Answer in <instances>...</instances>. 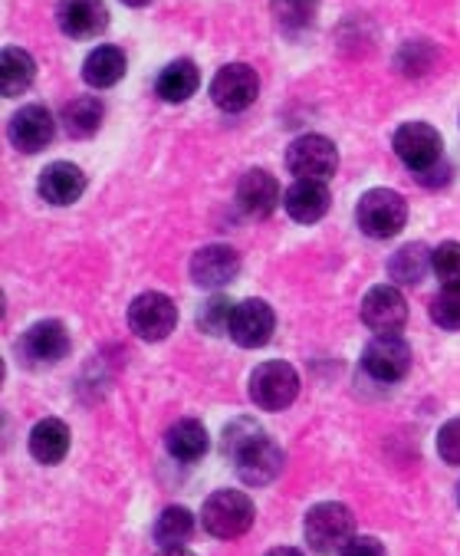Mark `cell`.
I'll use <instances>...</instances> for the list:
<instances>
[{
    "label": "cell",
    "mask_w": 460,
    "mask_h": 556,
    "mask_svg": "<svg viewBox=\"0 0 460 556\" xmlns=\"http://www.w3.org/2000/svg\"><path fill=\"white\" fill-rule=\"evenodd\" d=\"M8 132H11L14 149H21V152L34 155V152H40V149H47V146L53 142V136H56V123H53V113H50L47 105L30 102V105H24V109H21V113H14V119H11Z\"/></svg>",
    "instance_id": "obj_14"
},
{
    "label": "cell",
    "mask_w": 460,
    "mask_h": 556,
    "mask_svg": "<svg viewBox=\"0 0 460 556\" xmlns=\"http://www.w3.org/2000/svg\"><path fill=\"white\" fill-rule=\"evenodd\" d=\"M126 53L119 47H95L82 63V79L92 89H108L126 76Z\"/></svg>",
    "instance_id": "obj_22"
},
{
    "label": "cell",
    "mask_w": 460,
    "mask_h": 556,
    "mask_svg": "<svg viewBox=\"0 0 460 556\" xmlns=\"http://www.w3.org/2000/svg\"><path fill=\"white\" fill-rule=\"evenodd\" d=\"M299 395V372L290 363H264L251 376V402L264 412H283Z\"/></svg>",
    "instance_id": "obj_6"
},
{
    "label": "cell",
    "mask_w": 460,
    "mask_h": 556,
    "mask_svg": "<svg viewBox=\"0 0 460 556\" xmlns=\"http://www.w3.org/2000/svg\"><path fill=\"white\" fill-rule=\"evenodd\" d=\"M69 452V428L60 418H43L30 431V455L40 465H60Z\"/></svg>",
    "instance_id": "obj_21"
},
{
    "label": "cell",
    "mask_w": 460,
    "mask_h": 556,
    "mask_svg": "<svg viewBox=\"0 0 460 556\" xmlns=\"http://www.w3.org/2000/svg\"><path fill=\"white\" fill-rule=\"evenodd\" d=\"M431 254H434V251H427L421 241L405 244L401 251L392 254V261H388V277H392L395 283H401V287H418V283L427 277V270H431Z\"/></svg>",
    "instance_id": "obj_26"
},
{
    "label": "cell",
    "mask_w": 460,
    "mask_h": 556,
    "mask_svg": "<svg viewBox=\"0 0 460 556\" xmlns=\"http://www.w3.org/2000/svg\"><path fill=\"white\" fill-rule=\"evenodd\" d=\"M34 79H37L34 56L21 47H4V53H0V92L8 99H17L34 86Z\"/></svg>",
    "instance_id": "obj_20"
},
{
    "label": "cell",
    "mask_w": 460,
    "mask_h": 556,
    "mask_svg": "<svg viewBox=\"0 0 460 556\" xmlns=\"http://www.w3.org/2000/svg\"><path fill=\"white\" fill-rule=\"evenodd\" d=\"M437 455H440V462L460 468V418H450V421L440 425V431H437Z\"/></svg>",
    "instance_id": "obj_33"
},
{
    "label": "cell",
    "mask_w": 460,
    "mask_h": 556,
    "mask_svg": "<svg viewBox=\"0 0 460 556\" xmlns=\"http://www.w3.org/2000/svg\"><path fill=\"white\" fill-rule=\"evenodd\" d=\"M201 86V73L191 60H175L168 63L162 73H158V83H155V92L165 99V102H188Z\"/></svg>",
    "instance_id": "obj_24"
},
{
    "label": "cell",
    "mask_w": 460,
    "mask_h": 556,
    "mask_svg": "<svg viewBox=\"0 0 460 556\" xmlns=\"http://www.w3.org/2000/svg\"><path fill=\"white\" fill-rule=\"evenodd\" d=\"M129 326L139 340L145 343H162L168 340L175 326H178V306L168 293H158V290H149V293H139L129 306Z\"/></svg>",
    "instance_id": "obj_4"
},
{
    "label": "cell",
    "mask_w": 460,
    "mask_h": 556,
    "mask_svg": "<svg viewBox=\"0 0 460 556\" xmlns=\"http://www.w3.org/2000/svg\"><path fill=\"white\" fill-rule=\"evenodd\" d=\"M165 448H168V455L175 462H188L191 465V462L204 458V452H207V428L201 421H194V418H181V421H175L168 428Z\"/></svg>",
    "instance_id": "obj_23"
},
{
    "label": "cell",
    "mask_w": 460,
    "mask_h": 556,
    "mask_svg": "<svg viewBox=\"0 0 460 556\" xmlns=\"http://www.w3.org/2000/svg\"><path fill=\"white\" fill-rule=\"evenodd\" d=\"M37 191L47 204H56V207H66L73 201L82 198L86 191V175L79 165L73 162H53L40 172V181H37Z\"/></svg>",
    "instance_id": "obj_18"
},
{
    "label": "cell",
    "mask_w": 460,
    "mask_h": 556,
    "mask_svg": "<svg viewBox=\"0 0 460 556\" xmlns=\"http://www.w3.org/2000/svg\"><path fill=\"white\" fill-rule=\"evenodd\" d=\"M431 319L440 329H460V287H444L431 300Z\"/></svg>",
    "instance_id": "obj_32"
},
{
    "label": "cell",
    "mask_w": 460,
    "mask_h": 556,
    "mask_svg": "<svg viewBox=\"0 0 460 556\" xmlns=\"http://www.w3.org/2000/svg\"><path fill=\"white\" fill-rule=\"evenodd\" d=\"M277 329V316L270 309V303L264 300H244L234 306V316H230V340H234L241 350H260L273 340Z\"/></svg>",
    "instance_id": "obj_11"
},
{
    "label": "cell",
    "mask_w": 460,
    "mask_h": 556,
    "mask_svg": "<svg viewBox=\"0 0 460 556\" xmlns=\"http://www.w3.org/2000/svg\"><path fill=\"white\" fill-rule=\"evenodd\" d=\"M392 146H395V155L401 159V165L411 168L414 175H424L440 165L444 142H440V132L427 123H405L395 132Z\"/></svg>",
    "instance_id": "obj_9"
},
{
    "label": "cell",
    "mask_w": 460,
    "mask_h": 556,
    "mask_svg": "<svg viewBox=\"0 0 460 556\" xmlns=\"http://www.w3.org/2000/svg\"><path fill=\"white\" fill-rule=\"evenodd\" d=\"M152 536H155V543L162 549L184 546L194 536V517H191V510L188 507H168V510H162V517L155 520Z\"/></svg>",
    "instance_id": "obj_28"
},
{
    "label": "cell",
    "mask_w": 460,
    "mask_h": 556,
    "mask_svg": "<svg viewBox=\"0 0 460 556\" xmlns=\"http://www.w3.org/2000/svg\"><path fill=\"white\" fill-rule=\"evenodd\" d=\"M188 274H191V280L197 287L220 290L230 280H238V274H241V254L234 248H227V244H207V248H201L191 257Z\"/></svg>",
    "instance_id": "obj_13"
},
{
    "label": "cell",
    "mask_w": 460,
    "mask_h": 556,
    "mask_svg": "<svg viewBox=\"0 0 460 556\" xmlns=\"http://www.w3.org/2000/svg\"><path fill=\"white\" fill-rule=\"evenodd\" d=\"M267 556H303L296 546H277V549H270Z\"/></svg>",
    "instance_id": "obj_35"
},
{
    "label": "cell",
    "mask_w": 460,
    "mask_h": 556,
    "mask_svg": "<svg viewBox=\"0 0 460 556\" xmlns=\"http://www.w3.org/2000/svg\"><path fill=\"white\" fill-rule=\"evenodd\" d=\"M234 306L238 303H230L227 296H210L204 306H201V313H197V326L204 329V332H210V337H220V332H227L230 329V316H234Z\"/></svg>",
    "instance_id": "obj_30"
},
{
    "label": "cell",
    "mask_w": 460,
    "mask_h": 556,
    "mask_svg": "<svg viewBox=\"0 0 460 556\" xmlns=\"http://www.w3.org/2000/svg\"><path fill=\"white\" fill-rule=\"evenodd\" d=\"M431 270L437 274V280L444 287H460V244L457 241H444L440 248H434Z\"/></svg>",
    "instance_id": "obj_31"
},
{
    "label": "cell",
    "mask_w": 460,
    "mask_h": 556,
    "mask_svg": "<svg viewBox=\"0 0 460 556\" xmlns=\"http://www.w3.org/2000/svg\"><path fill=\"white\" fill-rule=\"evenodd\" d=\"M338 556H388V553L375 536H353Z\"/></svg>",
    "instance_id": "obj_34"
},
{
    "label": "cell",
    "mask_w": 460,
    "mask_h": 556,
    "mask_svg": "<svg viewBox=\"0 0 460 556\" xmlns=\"http://www.w3.org/2000/svg\"><path fill=\"white\" fill-rule=\"evenodd\" d=\"M260 79L247 63H227L210 79V99L223 113H244L257 102Z\"/></svg>",
    "instance_id": "obj_7"
},
{
    "label": "cell",
    "mask_w": 460,
    "mask_h": 556,
    "mask_svg": "<svg viewBox=\"0 0 460 556\" xmlns=\"http://www.w3.org/2000/svg\"><path fill=\"white\" fill-rule=\"evenodd\" d=\"M234 462H238L241 481L251 484V488H264V484L277 481L280 471H283V465H286V458H283V452H280V444L270 441L267 434L257 438L254 444H247V448H244Z\"/></svg>",
    "instance_id": "obj_15"
},
{
    "label": "cell",
    "mask_w": 460,
    "mask_h": 556,
    "mask_svg": "<svg viewBox=\"0 0 460 556\" xmlns=\"http://www.w3.org/2000/svg\"><path fill=\"white\" fill-rule=\"evenodd\" d=\"M105 109L95 96H76L73 102L63 105V129L69 139H89L99 132Z\"/></svg>",
    "instance_id": "obj_25"
},
{
    "label": "cell",
    "mask_w": 460,
    "mask_h": 556,
    "mask_svg": "<svg viewBox=\"0 0 460 556\" xmlns=\"http://www.w3.org/2000/svg\"><path fill=\"white\" fill-rule=\"evenodd\" d=\"M283 201L280 194V181L264 172V168H251L241 181H238V204L247 217H270L277 211V204Z\"/></svg>",
    "instance_id": "obj_17"
},
{
    "label": "cell",
    "mask_w": 460,
    "mask_h": 556,
    "mask_svg": "<svg viewBox=\"0 0 460 556\" xmlns=\"http://www.w3.org/2000/svg\"><path fill=\"white\" fill-rule=\"evenodd\" d=\"M356 220H359L362 235H369L375 241H388L408 225V201L392 188H372L359 198Z\"/></svg>",
    "instance_id": "obj_2"
},
{
    "label": "cell",
    "mask_w": 460,
    "mask_h": 556,
    "mask_svg": "<svg viewBox=\"0 0 460 556\" xmlns=\"http://www.w3.org/2000/svg\"><path fill=\"white\" fill-rule=\"evenodd\" d=\"M158 556H194V553L188 546H171V549H162Z\"/></svg>",
    "instance_id": "obj_36"
},
{
    "label": "cell",
    "mask_w": 460,
    "mask_h": 556,
    "mask_svg": "<svg viewBox=\"0 0 460 556\" xmlns=\"http://www.w3.org/2000/svg\"><path fill=\"white\" fill-rule=\"evenodd\" d=\"M303 533H306L309 549H316L319 556H332V553H342L345 543L356 536V517L345 504L325 501L306 514Z\"/></svg>",
    "instance_id": "obj_1"
},
{
    "label": "cell",
    "mask_w": 460,
    "mask_h": 556,
    "mask_svg": "<svg viewBox=\"0 0 460 556\" xmlns=\"http://www.w3.org/2000/svg\"><path fill=\"white\" fill-rule=\"evenodd\" d=\"M329 188L325 181H306V178H296L286 194H283V207L293 220L299 225H316L319 217H325L329 211Z\"/></svg>",
    "instance_id": "obj_19"
},
{
    "label": "cell",
    "mask_w": 460,
    "mask_h": 556,
    "mask_svg": "<svg viewBox=\"0 0 460 556\" xmlns=\"http://www.w3.org/2000/svg\"><path fill=\"white\" fill-rule=\"evenodd\" d=\"M362 323L375 332V337H398L401 326L408 323L405 293L392 283L372 287L362 300Z\"/></svg>",
    "instance_id": "obj_10"
},
{
    "label": "cell",
    "mask_w": 460,
    "mask_h": 556,
    "mask_svg": "<svg viewBox=\"0 0 460 556\" xmlns=\"http://www.w3.org/2000/svg\"><path fill=\"white\" fill-rule=\"evenodd\" d=\"M362 369L375 382H401L411 369V350L401 337H375L362 353Z\"/></svg>",
    "instance_id": "obj_12"
},
{
    "label": "cell",
    "mask_w": 460,
    "mask_h": 556,
    "mask_svg": "<svg viewBox=\"0 0 460 556\" xmlns=\"http://www.w3.org/2000/svg\"><path fill=\"white\" fill-rule=\"evenodd\" d=\"M254 517H257L254 501L244 491H214L204 501V510H201L204 530L210 536H217V540L244 536L254 527Z\"/></svg>",
    "instance_id": "obj_3"
},
{
    "label": "cell",
    "mask_w": 460,
    "mask_h": 556,
    "mask_svg": "<svg viewBox=\"0 0 460 556\" xmlns=\"http://www.w3.org/2000/svg\"><path fill=\"white\" fill-rule=\"evenodd\" d=\"M17 356L30 369H50L69 356V332L60 319H40L17 340Z\"/></svg>",
    "instance_id": "obj_5"
},
{
    "label": "cell",
    "mask_w": 460,
    "mask_h": 556,
    "mask_svg": "<svg viewBox=\"0 0 460 556\" xmlns=\"http://www.w3.org/2000/svg\"><path fill=\"white\" fill-rule=\"evenodd\" d=\"M123 4H129V8H149L152 0H123Z\"/></svg>",
    "instance_id": "obj_37"
},
{
    "label": "cell",
    "mask_w": 460,
    "mask_h": 556,
    "mask_svg": "<svg viewBox=\"0 0 460 556\" xmlns=\"http://www.w3.org/2000/svg\"><path fill=\"white\" fill-rule=\"evenodd\" d=\"M257 438H264V428H260L257 421H251V418H238V421H230V425L223 428L220 448H223V455L238 458V455L247 448V444H254Z\"/></svg>",
    "instance_id": "obj_29"
},
{
    "label": "cell",
    "mask_w": 460,
    "mask_h": 556,
    "mask_svg": "<svg viewBox=\"0 0 460 556\" xmlns=\"http://www.w3.org/2000/svg\"><path fill=\"white\" fill-rule=\"evenodd\" d=\"M56 24L73 40H92L108 27V11L102 0H60Z\"/></svg>",
    "instance_id": "obj_16"
},
{
    "label": "cell",
    "mask_w": 460,
    "mask_h": 556,
    "mask_svg": "<svg viewBox=\"0 0 460 556\" xmlns=\"http://www.w3.org/2000/svg\"><path fill=\"white\" fill-rule=\"evenodd\" d=\"M270 11H273V21L283 34L299 37L316 24L319 0H270Z\"/></svg>",
    "instance_id": "obj_27"
},
{
    "label": "cell",
    "mask_w": 460,
    "mask_h": 556,
    "mask_svg": "<svg viewBox=\"0 0 460 556\" xmlns=\"http://www.w3.org/2000/svg\"><path fill=\"white\" fill-rule=\"evenodd\" d=\"M286 168L290 175L296 178H306V181H325L335 175L338 168V152L332 146V139L325 136H299L290 142L286 149Z\"/></svg>",
    "instance_id": "obj_8"
}]
</instances>
